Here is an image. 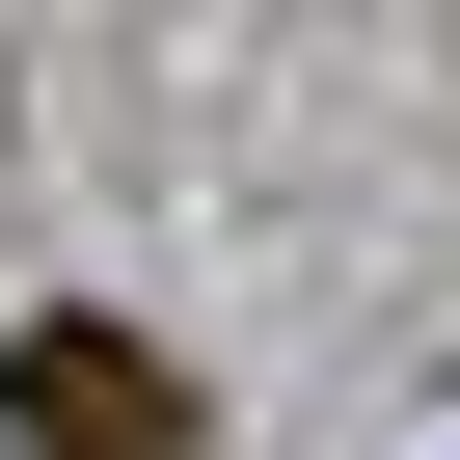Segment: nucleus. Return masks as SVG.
<instances>
[{
    "label": "nucleus",
    "mask_w": 460,
    "mask_h": 460,
    "mask_svg": "<svg viewBox=\"0 0 460 460\" xmlns=\"http://www.w3.org/2000/svg\"><path fill=\"white\" fill-rule=\"evenodd\" d=\"M0 460H190V379L136 325H0Z\"/></svg>",
    "instance_id": "f257e3e1"
}]
</instances>
